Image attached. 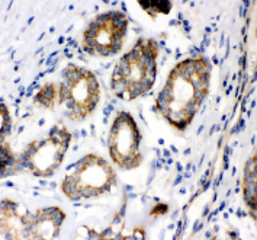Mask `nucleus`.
Wrapping results in <instances>:
<instances>
[{"label":"nucleus","mask_w":257,"mask_h":240,"mask_svg":"<svg viewBox=\"0 0 257 240\" xmlns=\"http://www.w3.org/2000/svg\"><path fill=\"white\" fill-rule=\"evenodd\" d=\"M211 66L205 58H189L170 73L159 98L157 111L179 130H185L208 94Z\"/></svg>","instance_id":"obj_1"},{"label":"nucleus","mask_w":257,"mask_h":240,"mask_svg":"<svg viewBox=\"0 0 257 240\" xmlns=\"http://www.w3.org/2000/svg\"><path fill=\"white\" fill-rule=\"evenodd\" d=\"M159 45L153 40H140L125 54L113 70L112 91L118 98L134 99L147 94L156 82V58Z\"/></svg>","instance_id":"obj_2"},{"label":"nucleus","mask_w":257,"mask_h":240,"mask_svg":"<svg viewBox=\"0 0 257 240\" xmlns=\"http://www.w3.org/2000/svg\"><path fill=\"white\" fill-rule=\"evenodd\" d=\"M116 185V174L103 160L95 154L86 157L74 165V171L63 181V192L71 201L81 198L100 197Z\"/></svg>","instance_id":"obj_3"},{"label":"nucleus","mask_w":257,"mask_h":240,"mask_svg":"<svg viewBox=\"0 0 257 240\" xmlns=\"http://www.w3.org/2000/svg\"><path fill=\"white\" fill-rule=\"evenodd\" d=\"M99 102V83L92 71L68 64L58 88V104L66 105L70 120L80 121L93 112Z\"/></svg>","instance_id":"obj_4"},{"label":"nucleus","mask_w":257,"mask_h":240,"mask_svg":"<svg viewBox=\"0 0 257 240\" xmlns=\"http://www.w3.org/2000/svg\"><path fill=\"white\" fill-rule=\"evenodd\" d=\"M70 138L71 134L63 125H55L50 131L48 138L34 141L27 147L21 156L22 165L35 176L47 178L53 175L63 162Z\"/></svg>","instance_id":"obj_5"},{"label":"nucleus","mask_w":257,"mask_h":240,"mask_svg":"<svg viewBox=\"0 0 257 240\" xmlns=\"http://www.w3.org/2000/svg\"><path fill=\"white\" fill-rule=\"evenodd\" d=\"M128 19L121 12L102 14L87 27L83 37V50L90 55H112L122 48Z\"/></svg>","instance_id":"obj_6"},{"label":"nucleus","mask_w":257,"mask_h":240,"mask_svg":"<svg viewBox=\"0 0 257 240\" xmlns=\"http://www.w3.org/2000/svg\"><path fill=\"white\" fill-rule=\"evenodd\" d=\"M140 143L141 134L138 131L136 121L128 112L121 111L115 118L109 134L108 146L110 157L121 169H134L143 162Z\"/></svg>","instance_id":"obj_7"},{"label":"nucleus","mask_w":257,"mask_h":240,"mask_svg":"<svg viewBox=\"0 0 257 240\" xmlns=\"http://www.w3.org/2000/svg\"><path fill=\"white\" fill-rule=\"evenodd\" d=\"M64 220V213L58 208H44L34 215L29 237L32 239H54L60 233V226Z\"/></svg>","instance_id":"obj_8"},{"label":"nucleus","mask_w":257,"mask_h":240,"mask_svg":"<svg viewBox=\"0 0 257 240\" xmlns=\"http://www.w3.org/2000/svg\"><path fill=\"white\" fill-rule=\"evenodd\" d=\"M55 101L58 102V89L54 85H45L35 96V104L50 109L54 107Z\"/></svg>","instance_id":"obj_9"},{"label":"nucleus","mask_w":257,"mask_h":240,"mask_svg":"<svg viewBox=\"0 0 257 240\" xmlns=\"http://www.w3.org/2000/svg\"><path fill=\"white\" fill-rule=\"evenodd\" d=\"M138 5H141V8L144 11H147L151 16L156 14L167 15L172 9V2H138Z\"/></svg>","instance_id":"obj_10"},{"label":"nucleus","mask_w":257,"mask_h":240,"mask_svg":"<svg viewBox=\"0 0 257 240\" xmlns=\"http://www.w3.org/2000/svg\"><path fill=\"white\" fill-rule=\"evenodd\" d=\"M166 211H167V205H166V204H159L156 208L151 210V214H153V215H160V214H164Z\"/></svg>","instance_id":"obj_11"}]
</instances>
